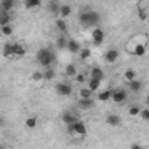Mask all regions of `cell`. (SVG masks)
I'll list each match as a JSON object with an SVG mask.
<instances>
[{"label": "cell", "instance_id": "2", "mask_svg": "<svg viewBox=\"0 0 149 149\" xmlns=\"http://www.w3.org/2000/svg\"><path fill=\"white\" fill-rule=\"evenodd\" d=\"M79 21H81L83 26L93 30V28H98V25H100V14L95 13V11H84L79 16Z\"/></svg>", "mask_w": 149, "mask_h": 149}, {"label": "cell", "instance_id": "27", "mask_svg": "<svg viewBox=\"0 0 149 149\" xmlns=\"http://www.w3.org/2000/svg\"><path fill=\"white\" fill-rule=\"evenodd\" d=\"M60 7H61V4H58V2H49V4H47V9H49L53 14H58V16H60Z\"/></svg>", "mask_w": 149, "mask_h": 149}, {"label": "cell", "instance_id": "25", "mask_svg": "<svg viewBox=\"0 0 149 149\" xmlns=\"http://www.w3.org/2000/svg\"><path fill=\"white\" fill-rule=\"evenodd\" d=\"M0 32H2L4 37H11L14 33V25H7V26H0Z\"/></svg>", "mask_w": 149, "mask_h": 149}, {"label": "cell", "instance_id": "3", "mask_svg": "<svg viewBox=\"0 0 149 149\" xmlns=\"http://www.w3.org/2000/svg\"><path fill=\"white\" fill-rule=\"evenodd\" d=\"M67 130H68V133H70L72 137H76V139L86 137V133H88V128H86V125H84L83 121H77L76 125H72V126H68Z\"/></svg>", "mask_w": 149, "mask_h": 149}, {"label": "cell", "instance_id": "34", "mask_svg": "<svg viewBox=\"0 0 149 149\" xmlns=\"http://www.w3.org/2000/svg\"><path fill=\"white\" fill-rule=\"evenodd\" d=\"M79 54H81V60H88V58L91 56V51H90L88 47H84V49H83V51H81Z\"/></svg>", "mask_w": 149, "mask_h": 149}, {"label": "cell", "instance_id": "8", "mask_svg": "<svg viewBox=\"0 0 149 149\" xmlns=\"http://www.w3.org/2000/svg\"><path fill=\"white\" fill-rule=\"evenodd\" d=\"M118 58H119V51H118V49H112V47H111V49H107V51H105V54H104V61H105V63H109V65H111V63H116V61H118Z\"/></svg>", "mask_w": 149, "mask_h": 149}, {"label": "cell", "instance_id": "33", "mask_svg": "<svg viewBox=\"0 0 149 149\" xmlns=\"http://www.w3.org/2000/svg\"><path fill=\"white\" fill-rule=\"evenodd\" d=\"M56 46H58V47H61V49H67V46H68V40H67L65 37H60V39L56 40Z\"/></svg>", "mask_w": 149, "mask_h": 149}, {"label": "cell", "instance_id": "6", "mask_svg": "<svg viewBox=\"0 0 149 149\" xmlns=\"http://www.w3.org/2000/svg\"><path fill=\"white\" fill-rule=\"evenodd\" d=\"M56 93L60 97H70L72 95V84L70 83H65V81L56 83Z\"/></svg>", "mask_w": 149, "mask_h": 149}, {"label": "cell", "instance_id": "20", "mask_svg": "<svg viewBox=\"0 0 149 149\" xmlns=\"http://www.w3.org/2000/svg\"><path fill=\"white\" fill-rule=\"evenodd\" d=\"M4 56L6 58H14V42H6L4 44Z\"/></svg>", "mask_w": 149, "mask_h": 149}, {"label": "cell", "instance_id": "7", "mask_svg": "<svg viewBox=\"0 0 149 149\" xmlns=\"http://www.w3.org/2000/svg\"><path fill=\"white\" fill-rule=\"evenodd\" d=\"M61 121H63V125L68 128V126H72V125H76L79 119H77V116L74 114V112H68V111H65V112L61 114Z\"/></svg>", "mask_w": 149, "mask_h": 149}, {"label": "cell", "instance_id": "18", "mask_svg": "<svg viewBox=\"0 0 149 149\" xmlns=\"http://www.w3.org/2000/svg\"><path fill=\"white\" fill-rule=\"evenodd\" d=\"M123 77H125L126 84L132 83V81H135V79H137V72H135V68H126L125 74H123Z\"/></svg>", "mask_w": 149, "mask_h": 149}, {"label": "cell", "instance_id": "29", "mask_svg": "<svg viewBox=\"0 0 149 149\" xmlns=\"http://www.w3.org/2000/svg\"><path fill=\"white\" fill-rule=\"evenodd\" d=\"M32 81H33V83H40V81H44V70H37V72H33V74H32Z\"/></svg>", "mask_w": 149, "mask_h": 149}, {"label": "cell", "instance_id": "14", "mask_svg": "<svg viewBox=\"0 0 149 149\" xmlns=\"http://www.w3.org/2000/svg\"><path fill=\"white\" fill-rule=\"evenodd\" d=\"M26 54V47L21 42H14V58H21Z\"/></svg>", "mask_w": 149, "mask_h": 149}, {"label": "cell", "instance_id": "21", "mask_svg": "<svg viewBox=\"0 0 149 149\" xmlns=\"http://www.w3.org/2000/svg\"><path fill=\"white\" fill-rule=\"evenodd\" d=\"M86 86H88L93 93H98V91H100V86H102V81H97V79H88Z\"/></svg>", "mask_w": 149, "mask_h": 149}, {"label": "cell", "instance_id": "36", "mask_svg": "<svg viewBox=\"0 0 149 149\" xmlns=\"http://www.w3.org/2000/svg\"><path fill=\"white\" fill-rule=\"evenodd\" d=\"M76 81H77V83H81V84H83V83H84V84L88 83V79H86V76H84V74H81V72L77 74V77H76Z\"/></svg>", "mask_w": 149, "mask_h": 149}, {"label": "cell", "instance_id": "38", "mask_svg": "<svg viewBox=\"0 0 149 149\" xmlns=\"http://www.w3.org/2000/svg\"><path fill=\"white\" fill-rule=\"evenodd\" d=\"M130 149H144V147H142L140 144H132V146H130Z\"/></svg>", "mask_w": 149, "mask_h": 149}, {"label": "cell", "instance_id": "17", "mask_svg": "<svg viewBox=\"0 0 149 149\" xmlns=\"http://www.w3.org/2000/svg\"><path fill=\"white\" fill-rule=\"evenodd\" d=\"M90 79H97V81H102L104 79V70H100L98 67H93L90 70Z\"/></svg>", "mask_w": 149, "mask_h": 149}, {"label": "cell", "instance_id": "4", "mask_svg": "<svg viewBox=\"0 0 149 149\" xmlns=\"http://www.w3.org/2000/svg\"><path fill=\"white\" fill-rule=\"evenodd\" d=\"M146 40H147V37L144 35L140 42H132V44H135V46H130L126 51H128L130 54H133V56H144V54H146Z\"/></svg>", "mask_w": 149, "mask_h": 149}, {"label": "cell", "instance_id": "13", "mask_svg": "<svg viewBox=\"0 0 149 149\" xmlns=\"http://www.w3.org/2000/svg\"><path fill=\"white\" fill-rule=\"evenodd\" d=\"M97 98L100 102H107V100H112V90H100L97 93Z\"/></svg>", "mask_w": 149, "mask_h": 149}, {"label": "cell", "instance_id": "37", "mask_svg": "<svg viewBox=\"0 0 149 149\" xmlns=\"http://www.w3.org/2000/svg\"><path fill=\"white\" fill-rule=\"evenodd\" d=\"M139 18H140V19H147V13H146V9H139Z\"/></svg>", "mask_w": 149, "mask_h": 149}, {"label": "cell", "instance_id": "10", "mask_svg": "<svg viewBox=\"0 0 149 149\" xmlns=\"http://www.w3.org/2000/svg\"><path fill=\"white\" fill-rule=\"evenodd\" d=\"M67 51H68L70 54H79V53L83 51V47H81L79 40H76V39H68V46H67Z\"/></svg>", "mask_w": 149, "mask_h": 149}, {"label": "cell", "instance_id": "32", "mask_svg": "<svg viewBox=\"0 0 149 149\" xmlns=\"http://www.w3.org/2000/svg\"><path fill=\"white\" fill-rule=\"evenodd\" d=\"M54 79V70L53 68H46L44 70V81H53Z\"/></svg>", "mask_w": 149, "mask_h": 149}, {"label": "cell", "instance_id": "19", "mask_svg": "<svg viewBox=\"0 0 149 149\" xmlns=\"http://www.w3.org/2000/svg\"><path fill=\"white\" fill-rule=\"evenodd\" d=\"M70 14H72V6L61 4V7H60V18H61V19H67Z\"/></svg>", "mask_w": 149, "mask_h": 149}, {"label": "cell", "instance_id": "35", "mask_svg": "<svg viewBox=\"0 0 149 149\" xmlns=\"http://www.w3.org/2000/svg\"><path fill=\"white\" fill-rule=\"evenodd\" d=\"M140 118H142L144 121H147V123H149V107H146V109H142V111H140Z\"/></svg>", "mask_w": 149, "mask_h": 149}, {"label": "cell", "instance_id": "31", "mask_svg": "<svg viewBox=\"0 0 149 149\" xmlns=\"http://www.w3.org/2000/svg\"><path fill=\"white\" fill-rule=\"evenodd\" d=\"M140 107L139 105H132V107H128V116H132V118H135V116H140Z\"/></svg>", "mask_w": 149, "mask_h": 149}, {"label": "cell", "instance_id": "11", "mask_svg": "<svg viewBox=\"0 0 149 149\" xmlns=\"http://www.w3.org/2000/svg\"><path fill=\"white\" fill-rule=\"evenodd\" d=\"M14 6H16L14 0H4V2H0V13H9L11 14V11L14 9Z\"/></svg>", "mask_w": 149, "mask_h": 149}, {"label": "cell", "instance_id": "12", "mask_svg": "<svg viewBox=\"0 0 149 149\" xmlns=\"http://www.w3.org/2000/svg\"><path fill=\"white\" fill-rule=\"evenodd\" d=\"M105 121H107L109 126H114V128L121 126V116H118V114H109Z\"/></svg>", "mask_w": 149, "mask_h": 149}, {"label": "cell", "instance_id": "1", "mask_svg": "<svg viewBox=\"0 0 149 149\" xmlns=\"http://www.w3.org/2000/svg\"><path fill=\"white\" fill-rule=\"evenodd\" d=\"M35 60H37V63H39L40 67L49 68V67L54 63L56 56H54V51H53V49H49V47H42V49H39V51H37Z\"/></svg>", "mask_w": 149, "mask_h": 149}, {"label": "cell", "instance_id": "24", "mask_svg": "<svg viewBox=\"0 0 149 149\" xmlns=\"http://www.w3.org/2000/svg\"><path fill=\"white\" fill-rule=\"evenodd\" d=\"M128 88L133 91V93H139L140 90H142V83L139 81V79H135V81H132V83H128Z\"/></svg>", "mask_w": 149, "mask_h": 149}, {"label": "cell", "instance_id": "9", "mask_svg": "<svg viewBox=\"0 0 149 149\" xmlns=\"http://www.w3.org/2000/svg\"><path fill=\"white\" fill-rule=\"evenodd\" d=\"M112 102L114 104H125L126 102V91L118 88V90H112Z\"/></svg>", "mask_w": 149, "mask_h": 149}, {"label": "cell", "instance_id": "16", "mask_svg": "<svg viewBox=\"0 0 149 149\" xmlns=\"http://www.w3.org/2000/svg\"><path fill=\"white\" fill-rule=\"evenodd\" d=\"M77 74H79V72H77V67H76V65L68 63V65L65 67V76H67V77H74V79H76Z\"/></svg>", "mask_w": 149, "mask_h": 149}, {"label": "cell", "instance_id": "22", "mask_svg": "<svg viewBox=\"0 0 149 149\" xmlns=\"http://www.w3.org/2000/svg\"><path fill=\"white\" fill-rule=\"evenodd\" d=\"M13 25V16L9 13H0V26Z\"/></svg>", "mask_w": 149, "mask_h": 149}, {"label": "cell", "instance_id": "5", "mask_svg": "<svg viewBox=\"0 0 149 149\" xmlns=\"http://www.w3.org/2000/svg\"><path fill=\"white\" fill-rule=\"evenodd\" d=\"M90 39H91V42L95 44V46H100V44H104V40H105V32L98 26V28H93L91 30V33H90Z\"/></svg>", "mask_w": 149, "mask_h": 149}, {"label": "cell", "instance_id": "15", "mask_svg": "<svg viewBox=\"0 0 149 149\" xmlns=\"http://www.w3.org/2000/svg\"><path fill=\"white\" fill-rule=\"evenodd\" d=\"M90 98H93V91L88 86H83L79 90V100H90Z\"/></svg>", "mask_w": 149, "mask_h": 149}, {"label": "cell", "instance_id": "28", "mask_svg": "<svg viewBox=\"0 0 149 149\" xmlns=\"http://www.w3.org/2000/svg\"><path fill=\"white\" fill-rule=\"evenodd\" d=\"M26 9H39L40 7V0H26L25 2Z\"/></svg>", "mask_w": 149, "mask_h": 149}, {"label": "cell", "instance_id": "26", "mask_svg": "<svg viewBox=\"0 0 149 149\" xmlns=\"http://www.w3.org/2000/svg\"><path fill=\"white\" fill-rule=\"evenodd\" d=\"M37 123H39V119H37L35 116H30V118H26L25 126H26V128H30V130H33V128L37 126Z\"/></svg>", "mask_w": 149, "mask_h": 149}, {"label": "cell", "instance_id": "23", "mask_svg": "<svg viewBox=\"0 0 149 149\" xmlns=\"http://www.w3.org/2000/svg\"><path fill=\"white\" fill-rule=\"evenodd\" d=\"M54 26H56V30L58 32H61V33H65L67 32V21L65 19H61V18H56V21H54Z\"/></svg>", "mask_w": 149, "mask_h": 149}, {"label": "cell", "instance_id": "39", "mask_svg": "<svg viewBox=\"0 0 149 149\" xmlns=\"http://www.w3.org/2000/svg\"><path fill=\"white\" fill-rule=\"evenodd\" d=\"M146 102H147V107H149V93H147V97H146Z\"/></svg>", "mask_w": 149, "mask_h": 149}, {"label": "cell", "instance_id": "30", "mask_svg": "<svg viewBox=\"0 0 149 149\" xmlns=\"http://www.w3.org/2000/svg\"><path fill=\"white\" fill-rule=\"evenodd\" d=\"M95 105V100L93 98H90V100H79V107L81 109H91Z\"/></svg>", "mask_w": 149, "mask_h": 149}]
</instances>
